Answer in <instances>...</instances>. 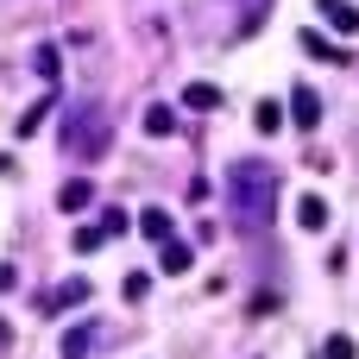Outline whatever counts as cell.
I'll list each match as a JSON object with an SVG mask.
<instances>
[{
	"label": "cell",
	"instance_id": "cell-1",
	"mask_svg": "<svg viewBox=\"0 0 359 359\" xmlns=\"http://www.w3.org/2000/svg\"><path fill=\"white\" fill-rule=\"evenodd\" d=\"M278 196H284L278 164H265V158H233V170H227V215H233L240 233H265V227L278 221Z\"/></svg>",
	"mask_w": 359,
	"mask_h": 359
},
{
	"label": "cell",
	"instance_id": "cell-2",
	"mask_svg": "<svg viewBox=\"0 0 359 359\" xmlns=\"http://www.w3.org/2000/svg\"><path fill=\"white\" fill-rule=\"evenodd\" d=\"M107 145H114V120H107L101 107H76V114L63 120V151H69V158H88V164H95Z\"/></svg>",
	"mask_w": 359,
	"mask_h": 359
},
{
	"label": "cell",
	"instance_id": "cell-3",
	"mask_svg": "<svg viewBox=\"0 0 359 359\" xmlns=\"http://www.w3.org/2000/svg\"><path fill=\"white\" fill-rule=\"evenodd\" d=\"M316 13H322V25H334L341 38H353V32H359V6H353V0H316Z\"/></svg>",
	"mask_w": 359,
	"mask_h": 359
},
{
	"label": "cell",
	"instance_id": "cell-4",
	"mask_svg": "<svg viewBox=\"0 0 359 359\" xmlns=\"http://www.w3.org/2000/svg\"><path fill=\"white\" fill-rule=\"evenodd\" d=\"M290 120H297L303 133H316V126H322V95H316V88H290Z\"/></svg>",
	"mask_w": 359,
	"mask_h": 359
},
{
	"label": "cell",
	"instance_id": "cell-5",
	"mask_svg": "<svg viewBox=\"0 0 359 359\" xmlns=\"http://www.w3.org/2000/svg\"><path fill=\"white\" fill-rule=\"evenodd\" d=\"M88 202H95V183H88V177H69V183L57 189V208H63V215H82Z\"/></svg>",
	"mask_w": 359,
	"mask_h": 359
},
{
	"label": "cell",
	"instance_id": "cell-6",
	"mask_svg": "<svg viewBox=\"0 0 359 359\" xmlns=\"http://www.w3.org/2000/svg\"><path fill=\"white\" fill-rule=\"evenodd\" d=\"M297 44H303L316 63H347V44H334V38H322V32H303Z\"/></svg>",
	"mask_w": 359,
	"mask_h": 359
},
{
	"label": "cell",
	"instance_id": "cell-7",
	"mask_svg": "<svg viewBox=\"0 0 359 359\" xmlns=\"http://www.w3.org/2000/svg\"><path fill=\"white\" fill-rule=\"evenodd\" d=\"M297 227H303V233H322V227H328V202H322V196H297Z\"/></svg>",
	"mask_w": 359,
	"mask_h": 359
},
{
	"label": "cell",
	"instance_id": "cell-8",
	"mask_svg": "<svg viewBox=\"0 0 359 359\" xmlns=\"http://www.w3.org/2000/svg\"><path fill=\"white\" fill-rule=\"evenodd\" d=\"M145 240H158V246H170V215L164 208H139V221H133Z\"/></svg>",
	"mask_w": 359,
	"mask_h": 359
},
{
	"label": "cell",
	"instance_id": "cell-9",
	"mask_svg": "<svg viewBox=\"0 0 359 359\" xmlns=\"http://www.w3.org/2000/svg\"><path fill=\"white\" fill-rule=\"evenodd\" d=\"M158 265H164V278H183V271L196 265V246H183V240H170V246L158 252Z\"/></svg>",
	"mask_w": 359,
	"mask_h": 359
},
{
	"label": "cell",
	"instance_id": "cell-10",
	"mask_svg": "<svg viewBox=\"0 0 359 359\" xmlns=\"http://www.w3.org/2000/svg\"><path fill=\"white\" fill-rule=\"evenodd\" d=\"M76 303H88V284H82V278H69L57 297H44V316H63V309H76Z\"/></svg>",
	"mask_w": 359,
	"mask_h": 359
},
{
	"label": "cell",
	"instance_id": "cell-11",
	"mask_svg": "<svg viewBox=\"0 0 359 359\" xmlns=\"http://www.w3.org/2000/svg\"><path fill=\"white\" fill-rule=\"evenodd\" d=\"M183 101H189L196 114H215V107H221V88H215V82H189V88H183Z\"/></svg>",
	"mask_w": 359,
	"mask_h": 359
},
{
	"label": "cell",
	"instance_id": "cell-12",
	"mask_svg": "<svg viewBox=\"0 0 359 359\" xmlns=\"http://www.w3.org/2000/svg\"><path fill=\"white\" fill-rule=\"evenodd\" d=\"M145 133H151V139H170V133H177V114H170L164 101H151V107H145Z\"/></svg>",
	"mask_w": 359,
	"mask_h": 359
},
{
	"label": "cell",
	"instance_id": "cell-13",
	"mask_svg": "<svg viewBox=\"0 0 359 359\" xmlns=\"http://www.w3.org/2000/svg\"><path fill=\"white\" fill-rule=\"evenodd\" d=\"M252 126H259V133H278V126H284V101H259V107H252Z\"/></svg>",
	"mask_w": 359,
	"mask_h": 359
},
{
	"label": "cell",
	"instance_id": "cell-14",
	"mask_svg": "<svg viewBox=\"0 0 359 359\" xmlns=\"http://www.w3.org/2000/svg\"><path fill=\"white\" fill-rule=\"evenodd\" d=\"M95 347V322H82V328H69V341H63V359H82Z\"/></svg>",
	"mask_w": 359,
	"mask_h": 359
},
{
	"label": "cell",
	"instance_id": "cell-15",
	"mask_svg": "<svg viewBox=\"0 0 359 359\" xmlns=\"http://www.w3.org/2000/svg\"><path fill=\"white\" fill-rule=\"evenodd\" d=\"M44 114H50V95H38V101H32V107H25V114H19V139H32V133H38V120H44Z\"/></svg>",
	"mask_w": 359,
	"mask_h": 359
},
{
	"label": "cell",
	"instance_id": "cell-16",
	"mask_svg": "<svg viewBox=\"0 0 359 359\" xmlns=\"http://www.w3.org/2000/svg\"><path fill=\"white\" fill-rule=\"evenodd\" d=\"M101 240H107V227L95 221V227H76V240H69V246H76V252H101Z\"/></svg>",
	"mask_w": 359,
	"mask_h": 359
},
{
	"label": "cell",
	"instance_id": "cell-17",
	"mask_svg": "<svg viewBox=\"0 0 359 359\" xmlns=\"http://www.w3.org/2000/svg\"><path fill=\"white\" fill-rule=\"evenodd\" d=\"M120 297H126V303H145V297H151V278H145V271H126Z\"/></svg>",
	"mask_w": 359,
	"mask_h": 359
},
{
	"label": "cell",
	"instance_id": "cell-18",
	"mask_svg": "<svg viewBox=\"0 0 359 359\" xmlns=\"http://www.w3.org/2000/svg\"><path fill=\"white\" fill-rule=\"evenodd\" d=\"M322 359H359V347L347 334H328V341H322Z\"/></svg>",
	"mask_w": 359,
	"mask_h": 359
},
{
	"label": "cell",
	"instance_id": "cell-19",
	"mask_svg": "<svg viewBox=\"0 0 359 359\" xmlns=\"http://www.w3.org/2000/svg\"><path fill=\"white\" fill-rule=\"evenodd\" d=\"M32 63H38V76L50 82V76H57V44H38V50H32Z\"/></svg>",
	"mask_w": 359,
	"mask_h": 359
},
{
	"label": "cell",
	"instance_id": "cell-20",
	"mask_svg": "<svg viewBox=\"0 0 359 359\" xmlns=\"http://www.w3.org/2000/svg\"><path fill=\"white\" fill-rule=\"evenodd\" d=\"M101 227H107V233H126L133 215H126V208H101Z\"/></svg>",
	"mask_w": 359,
	"mask_h": 359
},
{
	"label": "cell",
	"instance_id": "cell-21",
	"mask_svg": "<svg viewBox=\"0 0 359 359\" xmlns=\"http://www.w3.org/2000/svg\"><path fill=\"white\" fill-rule=\"evenodd\" d=\"M265 6H271V0H246V32H252V25L265 19Z\"/></svg>",
	"mask_w": 359,
	"mask_h": 359
},
{
	"label": "cell",
	"instance_id": "cell-22",
	"mask_svg": "<svg viewBox=\"0 0 359 359\" xmlns=\"http://www.w3.org/2000/svg\"><path fill=\"white\" fill-rule=\"evenodd\" d=\"M13 284H19V271H13V265H6V259H0V297H6V290H13Z\"/></svg>",
	"mask_w": 359,
	"mask_h": 359
},
{
	"label": "cell",
	"instance_id": "cell-23",
	"mask_svg": "<svg viewBox=\"0 0 359 359\" xmlns=\"http://www.w3.org/2000/svg\"><path fill=\"white\" fill-rule=\"evenodd\" d=\"M6 341H13V322H0V347H6Z\"/></svg>",
	"mask_w": 359,
	"mask_h": 359
}]
</instances>
